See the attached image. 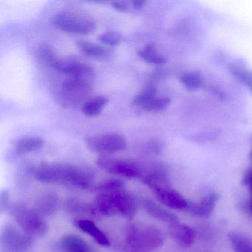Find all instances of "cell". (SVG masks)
Returning <instances> with one entry per match:
<instances>
[{
    "label": "cell",
    "instance_id": "cell-1",
    "mask_svg": "<svg viewBox=\"0 0 252 252\" xmlns=\"http://www.w3.org/2000/svg\"><path fill=\"white\" fill-rule=\"evenodd\" d=\"M36 180L47 184H63L79 188H89L94 179V172L84 166L70 163L42 162L33 169Z\"/></svg>",
    "mask_w": 252,
    "mask_h": 252
},
{
    "label": "cell",
    "instance_id": "cell-2",
    "mask_svg": "<svg viewBox=\"0 0 252 252\" xmlns=\"http://www.w3.org/2000/svg\"><path fill=\"white\" fill-rule=\"evenodd\" d=\"M95 209L106 216L121 215L126 219H133L137 213L135 196L126 190L114 192H101L95 200Z\"/></svg>",
    "mask_w": 252,
    "mask_h": 252
},
{
    "label": "cell",
    "instance_id": "cell-3",
    "mask_svg": "<svg viewBox=\"0 0 252 252\" xmlns=\"http://www.w3.org/2000/svg\"><path fill=\"white\" fill-rule=\"evenodd\" d=\"M126 243L132 249L152 251L159 249L164 243V236L156 227L146 224H132L128 228Z\"/></svg>",
    "mask_w": 252,
    "mask_h": 252
},
{
    "label": "cell",
    "instance_id": "cell-4",
    "mask_svg": "<svg viewBox=\"0 0 252 252\" xmlns=\"http://www.w3.org/2000/svg\"><path fill=\"white\" fill-rule=\"evenodd\" d=\"M93 81L71 77L64 81L57 93V100L64 107H76L88 101Z\"/></svg>",
    "mask_w": 252,
    "mask_h": 252
},
{
    "label": "cell",
    "instance_id": "cell-5",
    "mask_svg": "<svg viewBox=\"0 0 252 252\" xmlns=\"http://www.w3.org/2000/svg\"><path fill=\"white\" fill-rule=\"evenodd\" d=\"M51 24L70 34H91L96 29L95 22L88 16L79 13L63 11L53 16L51 20Z\"/></svg>",
    "mask_w": 252,
    "mask_h": 252
},
{
    "label": "cell",
    "instance_id": "cell-6",
    "mask_svg": "<svg viewBox=\"0 0 252 252\" xmlns=\"http://www.w3.org/2000/svg\"><path fill=\"white\" fill-rule=\"evenodd\" d=\"M14 220L23 231L32 237H42L48 232V225L35 210L20 204H14L9 209Z\"/></svg>",
    "mask_w": 252,
    "mask_h": 252
},
{
    "label": "cell",
    "instance_id": "cell-7",
    "mask_svg": "<svg viewBox=\"0 0 252 252\" xmlns=\"http://www.w3.org/2000/svg\"><path fill=\"white\" fill-rule=\"evenodd\" d=\"M85 144L91 151L107 156L125 150L127 145L126 139L120 134H99L85 138Z\"/></svg>",
    "mask_w": 252,
    "mask_h": 252
},
{
    "label": "cell",
    "instance_id": "cell-8",
    "mask_svg": "<svg viewBox=\"0 0 252 252\" xmlns=\"http://www.w3.org/2000/svg\"><path fill=\"white\" fill-rule=\"evenodd\" d=\"M96 163L101 169L109 173L126 178H140L142 172V166L136 162L107 156H101L98 158Z\"/></svg>",
    "mask_w": 252,
    "mask_h": 252
},
{
    "label": "cell",
    "instance_id": "cell-9",
    "mask_svg": "<svg viewBox=\"0 0 252 252\" xmlns=\"http://www.w3.org/2000/svg\"><path fill=\"white\" fill-rule=\"evenodd\" d=\"M33 240L34 237L12 225H5L1 234V243L10 252H29L34 243Z\"/></svg>",
    "mask_w": 252,
    "mask_h": 252
},
{
    "label": "cell",
    "instance_id": "cell-10",
    "mask_svg": "<svg viewBox=\"0 0 252 252\" xmlns=\"http://www.w3.org/2000/svg\"><path fill=\"white\" fill-rule=\"evenodd\" d=\"M150 189L156 198L166 207L175 210L188 209L189 203L185 197L172 189L170 184L153 186Z\"/></svg>",
    "mask_w": 252,
    "mask_h": 252
},
{
    "label": "cell",
    "instance_id": "cell-11",
    "mask_svg": "<svg viewBox=\"0 0 252 252\" xmlns=\"http://www.w3.org/2000/svg\"><path fill=\"white\" fill-rule=\"evenodd\" d=\"M169 233L173 240L181 247H189L195 241V230L180 222L169 225Z\"/></svg>",
    "mask_w": 252,
    "mask_h": 252
},
{
    "label": "cell",
    "instance_id": "cell-12",
    "mask_svg": "<svg viewBox=\"0 0 252 252\" xmlns=\"http://www.w3.org/2000/svg\"><path fill=\"white\" fill-rule=\"evenodd\" d=\"M74 225L76 228L91 236L98 244L104 247L110 246V239L107 234L100 229L91 220L78 218L75 220Z\"/></svg>",
    "mask_w": 252,
    "mask_h": 252
},
{
    "label": "cell",
    "instance_id": "cell-13",
    "mask_svg": "<svg viewBox=\"0 0 252 252\" xmlns=\"http://www.w3.org/2000/svg\"><path fill=\"white\" fill-rule=\"evenodd\" d=\"M143 206L147 214L158 220L166 222L169 225H172V224L180 222L179 218L177 215L171 211L165 209L160 205L158 204L153 200L147 199L143 202Z\"/></svg>",
    "mask_w": 252,
    "mask_h": 252
},
{
    "label": "cell",
    "instance_id": "cell-14",
    "mask_svg": "<svg viewBox=\"0 0 252 252\" xmlns=\"http://www.w3.org/2000/svg\"><path fill=\"white\" fill-rule=\"evenodd\" d=\"M219 196L215 193L207 194L196 203H191L188 209L193 215L199 218H208L212 215L216 206Z\"/></svg>",
    "mask_w": 252,
    "mask_h": 252
},
{
    "label": "cell",
    "instance_id": "cell-15",
    "mask_svg": "<svg viewBox=\"0 0 252 252\" xmlns=\"http://www.w3.org/2000/svg\"><path fill=\"white\" fill-rule=\"evenodd\" d=\"M60 204V198L55 192L45 193L36 200L35 211L41 216H50L58 211Z\"/></svg>",
    "mask_w": 252,
    "mask_h": 252
},
{
    "label": "cell",
    "instance_id": "cell-16",
    "mask_svg": "<svg viewBox=\"0 0 252 252\" xmlns=\"http://www.w3.org/2000/svg\"><path fill=\"white\" fill-rule=\"evenodd\" d=\"M76 45L85 56L94 60H108L113 55V51L110 48L88 41H76Z\"/></svg>",
    "mask_w": 252,
    "mask_h": 252
},
{
    "label": "cell",
    "instance_id": "cell-17",
    "mask_svg": "<svg viewBox=\"0 0 252 252\" xmlns=\"http://www.w3.org/2000/svg\"><path fill=\"white\" fill-rule=\"evenodd\" d=\"M61 246L64 252H98L83 238L74 234L64 236Z\"/></svg>",
    "mask_w": 252,
    "mask_h": 252
},
{
    "label": "cell",
    "instance_id": "cell-18",
    "mask_svg": "<svg viewBox=\"0 0 252 252\" xmlns=\"http://www.w3.org/2000/svg\"><path fill=\"white\" fill-rule=\"evenodd\" d=\"M45 141L38 136H26L14 143V153L17 156L38 151L43 147Z\"/></svg>",
    "mask_w": 252,
    "mask_h": 252
},
{
    "label": "cell",
    "instance_id": "cell-19",
    "mask_svg": "<svg viewBox=\"0 0 252 252\" xmlns=\"http://www.w3.org/2000/svg\"><path fill=\"white\" fill-rule=\"evenodd\" d=\"M108 102V98L104 95H98L95 98H90L82 105V113L88 117H95L103 111Z\"/></svg>",
    "mask_w": 252,
    "mask_h": 252
},
{
    "label": "cell",
    "instance_id": "cell-20",
    "mask_svg": "<svg viewBox=\"0 0 252 252\" xmlns=\"http://www.w3.org/2000/svg\"><path fill=\"white\" fill-rule=\"evenodd\" d=\"M138 56L147 63L156 65H163L167 61L166 57L160 54L152 44H148L143 49L140 50Z\"/></svg>",
    "mask_w": 252,
    "mask_h": 252
},
{
    "label": "cell",
    "instance_id": "cell-21",
    "mask_svg": "<svg viewBox=\"0 0 252 252\" xmlns=\"http://www.w3.org/2000/svg\"><path fill=\"white\" fill-rule=\"evenodd\" d=\"M65 206L69 212L76 215L94 216L97 212L95 208L93 207L89 203L78 199H70L66 202Z\"/></svg>",
    "mask_w": 252,
    "mask_h": 252
},
{
    "label": "cell",
    "instance_id": "cell-22",
    "mask_svg": "<svg viewBox=\"0 0 252 252\" xmlns=\"http://www.w3.org/2000/svg\"><path fill=\"white\" fill-rule=\"evenodd\" d=\"M228 237L234 252H252V242L246 236L240 233L231 232Z\"/></svg>",
    "mask_w": 252,
    "mask_h": 252
},
{
    "label": "cell",
    "instance_id": "cell-23",
    "mask_svg": "<svg viewBox=\"0 0 252 252\" xmlns=\"http://www.w3.org/2000/svg\"><path fill=\"white\" fill-rule=\"evenodd\" d=\"M156 97V89L153 85H147L132 99V105L142 109Z\"/></svg>",
    "mask_w": 252,
    "mask_h": 252
},
{
    "label": "cell",
    "instance_id": "cell-24",
    "mask_svg": "<svg viewBox=\"0 0 252 252\" xmlns=\"http://www.w3.org/2000/svg\"><path fill=\"white\" fill-rule=\"evenodd\" d=\"M38 57L43 64L54 69L59 58L54 50L48 45H42L38 50Z\"/></svg>",
    "mask_w": 252,
    "mask_h": 252
},
{
    "label": "cell",
    "instance_id": "cell-25",
    "mask_svg": "<svg viewBox=\"0 0 252 252\" xmlns=\"http://www.w3.org/2000/svg\"><path fill=\"white\" fill-rule=\"evenodd\" d=\"M181 82L188 91H196L203 85V81L200 73L194 71L184 73L181 76Z\"/></svg>",
    "mask_w": 252,
    "mask_h": 252
},
{
    "label": "cell",
    "instance_id": "cell-26",
    "mask_svg": "<svg viewBox=\"0 0 252 252\" xmlns=\"http://www.w3.org/2000/svg\"><path fill=\"white\" fill-rule=\"evenodd\" d=\"M236 79L248 88L252 94V71L233 65L230 69Z\"/></svg>",
    "mask_w": 252,
    "mask_h": 252
},
{
    "label": "cell",
    "instance_id": "cell-27",
    "mask_svg": "<svg viewBox=\"0 0 252 252\" xmlns=\"http://www.w3.org/2000/svg\"><path fill=\"white\" fill-rule=\"evenodd\" d=\"M125 183L119 179H107L100 182L96 186L97 191L101 192H114L124 189Z\"/></svg>",
    "mask_w": 252,
    "mask_h": 252
},
{
    "label": "cell",
    "instance_id": "cell-28",
    "mask_svg": "<svg viewBox=\"0 0 252 252\" xmlns=\"http://www.w3.org/2000/svg\"><path fill=\"white\" fill-rule=\"evenodd\" d=\"M170 99L167 97H162V98L156 97L145 107H143L142 110L146 112H153V113L160 112L165 110L170 104Z\"/></svg>",
    "mask_w": 252,
    "mask_h": 252
},
{
    "label": "cell",
    "instance_id": "cell-29",
    "mask_svg": "<svg viewBox=\"0 0 252 252\" xmlns=\"http://www.w3.org/2000/svg\"><path fill=\"white\" fill-rule=\"evenodd\" d=\"M98 40L107 46L116 47L122 42V36L119 32L110 31L100 35Z\"/></svg>",
    "mask_w": 252,
    "mask_h": 252
},
{
    "label": "cell",
    "instance_id": "cell-30",
    "mask_svg": "<svg viewBox=\"0 0 252 252\" xmlns=\"http://www.w3.org/2000/svg\"><path fill=\"white\" fill-rule=\"evenodd\" d=\"M10 194L8 190H2L0 194V212L1 214L7 210H9L10 207Z\"/></svg>",
    "mask_w": 252,
    "mask_h": 252
},
{
    "label": "cell",
    "instance_id": "cell-31",
    "mask_svg": "<svg viewBox=\"0 0 252 252\" xmlns=\"http://www.w3.org/2000/svg\"><path fill=\"white\" fill-rule=\"evenodd\" d=\"M112 7L119 12H127L130 8L129 2L125 1H115L111 3Z\"/></svg>",
    "mask_w": 252,
    "mask_h": 252
},
{
    "label": "cell",
    "instance_id": "cell-32",
    "mask_svg": "<svg viewBox=\"0 0 252 252\" xmlns=\"http://www.w3.org/2000/svg\"><path fill=\"white\" fill-rule=\"evenodd\" d=\"M146 2H147L144 1V0H135V1H132V2H131V5H132V7L134 9L141 10L144 8Z\"/></svg>",
    "mask_w": 252,
    "mask_h": 252
},
{
    "label": "cell",
    "instance_id": "cell-33",
    "mask_svg": "<svg viewBox=\"0 0 252 252\" xmlns=\"http://www.w3.org/2000/svg\"><path fill=\"white\" fill-rule=\"evenodd\" d=\"M249 207L251 212H252V197H251L250 200H249Z\"/></svg>",
    "mask_w": 252,
    "mask_h": 252
},
{
    "label": "cell",
    "instance_id": "cell-34",
    "mask_svg": "<svg viewBox=\"0 0 252 252\" xmlns=\"http://www.w3.org/2000/svg\"><path fill=\"white\" fill-rule=\"evenodd\" d=\"M249 157H250L251 160H252V151H251L250 156H249Z\"/></svg>",
    "mask_w": 252,
    "mask_h": 252
}]
</instances>
